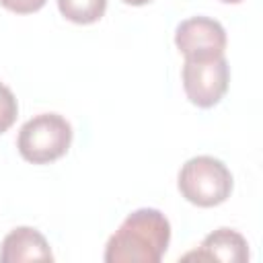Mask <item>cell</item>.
Instances as JSON below:
<instances>
[{
	"instance_id": "cell-1",
	"label": "cell",
	"mask_w": 263,
	"mask_h": 263,
	"mask_svg": "<svg viewBox=\"0 0 263 263\" xmlns=\"http://www.w3.org/2000/svg\"><path fill=\"white\" fill-rule=\"evenodd\" d=\"M171 242V222L156 208L127 214L105 245V263H158Z\"/></svg>"
},
{
	"instance_id": "cell-2",
	"label": "cell",
	"mask_w": 263,
	"mask_h": 263,
	"mask_svg": "<svg viewBox=\"0 0 263 263\" xmlns=\"http://www.w3.org/2000/svg\"><path fill=\"white\" fill-rule=\"evenodd\" d=\"M177 187L189 203L197 208H216L230 197L234 179L220 158L199 154L181 166Z\"/></svg>"
},
{
	"instance_id": "cell-3",
	"label": "cell",
	"mask_w": 263,
	"mask_h": 263,
	"mask_svg": "<svg viewBox=\"0 0 263 263\" xmlns=\"http://www.w3.org/2000/svg\"><path fill=\"white\" fill-rule=\"evenodd\" d=\"M72 125L60 113H39L27 119L16 138L18 154L33 164H47L62 158L72 144Z\"/></svg>"
},
{
	"instance_id": "cell-4",
	"label": "cell",
	"mask_w": 263,
	"mask_h": 263,
	"mask_svg": "<svg viewBox=\"0 0 263 263\" xmlns=\"http://www.w3.org/2000/svg\"><path fill=\"white\" fill-rule=\"evenodd\" d=\"M183 90L191 105L199 109H210L218 105L230 84V66L226 55L185 60L183 70Z\"/></svg>"
},
{
	"instance_id": "cell-5",
	"label": "cell",
	"mask_w": 263,
	"mask_h": 263,
	"mask_svg": "<svg viewBox=\"0 0 263 263\" xmlns=\"http://www.w3.org/2000/svg\"><path fill=\"white\" fill-rule=\"evenodd\" d=\"M175 45L185 55V60H201L224 55L228 37L222 23L210 16H191L177 25Z\"/></svg>"
},
{
	"instance_id": "cell-6",
	"label": "cell",
	"mask_w": 263,
	"mask_h": 263,
	"mask_svg": "<svg viewBox=\"0 0 263 263\" xmlns=\"http://www.w3.org/2000/svg\"><path fill=\"white\" fill-rule=\"evenodd\" d=\"M181 259L183 261L197 259V261L245 263V261H249V242L234 228H218V230L210 232L195 251L185 253Z\"/></svg>"
},
{
	"instance_id": "cell-7",
	"label": "cell",
	"mask_w": 263,
	"mask_h": 263,
	"mask_svg": "<svg viewBox=\"0 0 263 263\" xmlns=\"http://www.w3.org/2000/svg\"><path fill=\"white\" fill-rule=\"evenodd\" d=\"M2 263H23V261H53L47 238L31 226H18L10 230L0 245Z\"/></svg>"
},
{
	"instance_id": "cell-8",
	"label": "cell",
	"mask_w": 263,
	"mask_h": 263,
	"mask_svg": "<svg viewBox=\"0 0 263 263\" xmlns=\"http://www.w3.org/2000/svg\"><path fill=\"white\" fill-rule=\"evenodd\" d=\"M62 16L76 25H92L103 18L107 0H58Z\"/></svg>"
},
{
	"instance_id": "cell-9",
	"label": "cell",
	"mask_w": 263,
	"mask_h": 263,
	"mask_svg": "<svg viewBox=\"0 0 263 263\" xmlns=\"http://www.w3.org/2000/svg\"><path fill=\"white\" fill-rule=\"evenodd\" d=\"M16 117H18L16 97L4 82H0V134L8 132L14 125Z\"/></svg>"
},
{
	"instance_id": "cell-10",
	"label": "cell",
	"mask_w": 263,
	"mask_h": 263,
	"mask_svg": "<svg viewBox=\"0 0 263 263\" xmlns=\"http://www.w3.org/2000/svg\"><path fill=\"white\" fill-rule=\"evenodd\" d=\"M47 0H0V6H4L10 12L16 14H31L45 6Z\"/></svg>"
},
{
	"instance_id": "cell-11",
	"label": "cell",
	"mask_w": 263,
	"mask_h": 263,
	"mask_svg": "<svg viewBox=\"0 0 263 263\" xmlns=\"http://www.w3.org/2000/svg\"><path fill=\"white\" fill-rule=\"evenodd\" d=\"M123 2L129 6H144V4H150L152 0H123Z\"/></svg>"
},
{
	"instance_id": "cell-12",
	"label": "cell",
	"mask_w": 263,
	"mask_h": 263,
	"mask_svg": "<svg viewBox=\"0 0 263 263\" xmlns=\"http://www.w3.org/2000/svg\"><path fill=\"white\" fill-rule=\"evenodd\" d=\"M218 2H224V4H240L242 0H218Z\"/></svg>"
}]
</instances>
